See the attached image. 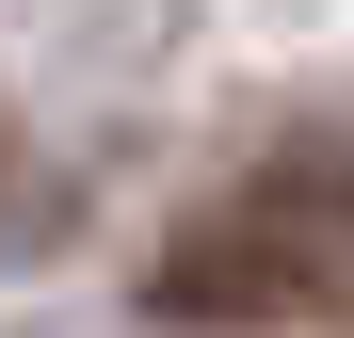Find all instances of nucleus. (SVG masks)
Returning <instances> with one entry per match:
<instances>
[{"mask_svg": "<svg viewBox=\"0 0 354 338\" xmlns=\"http://www.w3.org/2000/svg\"><path fill=\"white\" fill-rule=\"evenodd\" d=\"M338 306H354V161L338 145H290L274 178H242L145 258V322H177V338H274V322H338Z\"/></svg>", "mask_w": 354, "mask_h": 338, "instance_id": "f257e3e1", "label": "nucleus"}]
</instances>
